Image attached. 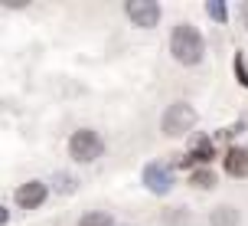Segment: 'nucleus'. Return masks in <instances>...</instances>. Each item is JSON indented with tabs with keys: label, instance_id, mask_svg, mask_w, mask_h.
<instances>
[{
	"label": "nucleus",
	"instance_id": "nucleus-1",
	"mask_svg": "<svg viewBox=\"0 0 248 226\" xmlns=\"http://www.w3.org/2000/svg\"><path fill=\"white\" fill-rule=\"evenodd\" d=\"M170 52L180 66H196L206 56V39L193 23H176L170 33Z\"/></svg>",
	"mask_w": 248,
	"mask_h": 226
},
{
	"label": "nucleus",
	"instance_id": "nucleus-2",
	"mask_svg": "<svg viewBox=\"0 0 248 226\" xmlns=\"http://www.w3.org/2000/svg\"><path fill=\"white\" fill-rule=\"evenodd\" d=\"M105 154V138H101L95 128H78L69 138V157L78 164H95Z\"/></svg>",
	"mask_w": 248,
	"mask_h": 226
},
{
	"label": "nucleus",
	"instance_id": "nucleus-3",
	"mask_svg": "<svg viewBox=\"0 0 248 226\" xmlns=\"http://www.w3.org/2000/svg\"><path fill=\"white\" fill-rule=\"evenodd\" d=\"M196 122H199V115L189 102H173V105H167V112L160 118V128H163L167 138H180L186 131H193Z\"/></svg>",
	"mask_w": 248,
	"mask_h": 226
},
{
	"label": "nucleus",
	"instance_id": "nucleus-4",
	"mask_svg": "<svg viewBox=\"0 0 248 226\" xmlns=\"http://www.w3.org/2000/svg\"><path fill=\"white\" fill-rule=\"evenodd\" d=\"M124 13L131 17V23L140 26V30H154L160 23V3L157 0H127L124 3Z\"/></svg>",
	"mask_w": 248,
	"mask_h": 226
},
{
	"label": "nucleus",
	"instance_id": "nucleus-5",
	"mask_svg": "<svg viewBox=\"0 0 248 226\" xmlns=\"http://www.w3.org/2000/svg\"><path fill=\"white\" fill-rule=\"evenodd\" d=\"M144 187H147L150 193H157V197L170 193V190H173V171L160 161L147 164V167H144Z\"/></svg>",
	"mask_w": 248,
	"mask_h": 226
},
{
	"label": "nucleus",
	"instance_id": "nucleus-6",
	"mask_svg": "<svg viewBox=\"0 0 248 226\" xmlns=\"http://www.w3.org/2000/svg\"><path fill=\"white\" fill-rule=\"evenodd\" d=\"M46 197H49V187H46L43 180H26V184H20L16 193H13V200H16L20 210H36V207L46 203Z\"/></svg>",
	"mask_w": 248,
	"mask_h": 226
},
{
	"label": "nucleus",
	"instance_id": "nucleus-7",
	"mask_svg": "<svg viewBox=\"0 0 248 226\" xmlns=\"http://www.w3.org/2000/svg\"><path fill=\"white\" fill-rule=\"evenodd\" d=\"M212 157H216V144H212V138H199L196 148L189 151L180 164H183V167H189V164H209Z\"/></svg>",
	"mask_w": 248,
	"mask_h": 226
},
{
	"label": "nucleus",
	"instance_id": "nucleus-8",
	"mask_svg": "<svg viewBox=\"0 0 248 226\" xmlns=\"http://www.w3.org/2000/svg\"><path fill=\"white\" fill-rule=\"evenodd\" d=\"M225 171L232 177H245L248 174V151L245 148H232L225 154Z\"/></svg>",
	"mask_w": 248,
	"mask_h": 226
},
{
	"label": "nucleus",
	"instance_id": "nucleus-9",
	"mask_svg": "<svg viewBox=\"0 0 248 226\" xmlns=\"http://www.w3.org/2000/svg\"><path fill=\"white\" fill-rule=\"evenodd\" d=\"M238 220H242L238 210L229 207V203H225V207H216V210L209 213V226H238Z\"/></svg>",
	"mask_w": 248,
	"mask_h": 226
},
{
	"label": "nucleus",
	"instance_id": "nucleus-10",
	"mask_svg": "<svg viewBox=\"0 0 248 226\" xmlns=\"http://www.w3.org/2000/svg\"><path fill=\"white\" fill-rule=\"evenodd\" d=\"M75 184H78V180H75L69 171H56V174H52V187H56V193H75Z\"/></svg>",
	"mask_w": 248,
	"mask_h": 226
},
{
	"label": "nucleus",
	"instance_id": "nucleus-11",
	"mask_svg": "<svg viewBox=\"0 0 248 226\" xmlns=\"http://www.w3.org/2000/svg\"><path fill=\"white\" fill-rule=\"evenodd\" d=\"M189 184L199 187V190H209V187H216V174H212L209 167H199V171L189 174Z\"/></svg>",
	"mask_w": 248,
	"mask_h": 226
},
{
	"label": "nucleus",
	"instance_id": "nucleus-12",
	"mask_svg": "<svg viewBox=\"0 0 248 226\" xmlns=\"http://www.w3.org/2000/svg\"><path fill=\"white\" fill-rule=\"evenodd\" d=\"M78 226H114V220L105 210H88L82 220H78Z\"/></svg>",
	"mask_w": 248,
	"mask_h": 226
},
{
	"label": "nucleus",
	"instance_id": "nucleus-13",
	"mask_svg": "<svg viewBox=\"0 0 248 226\" xmlns=\"http://www.w3.org/2000/svg\"><path fill=\"white\" fill-rule=\"evenodd\" d=\"M206 13H209L212 20H219V23L229 20V7H225L222 0H206Z\"/></svg>",
	"mask_w": 248,
	"mask_h": 226
},
{
	"label": "nucleus",
	"instance_id": "nucleus-14",
	"mask_svg": "<svg viewBox=\"0 0 248 226\" xmlns=\"http://www.w3.org/2000/svg\"><path fill=\"white\" fill-rule=\"evenodd\" d=\"M235 75H238V82H242V86L248 88V66H245V56H242V52H235Z\"/></svg>",
	"mask_w": 248,
	"mask_h": 226
},
{
	"label": "nucleus",
	"instance_id": "nucleus-15",
	"mask_svg": "<svg viewBox=\"0 0 248 226\" xmlns=\"http://www.w3.org/2000/svg\"><path fill=\"white\" fill-rule=\"evenodd\" d=\"M238 13H242V20H245V30H248V0L242 3V7H238Z\"/></svg>",
	"mask_w": 248,
	"mask_h": 226
},
{
	"label": "nucleus",
	"instance_id": "nucleus-16",
	"mask_svg": "<svg viewBox=\"0 0 248 226\" xmlns=\"http://www.w3.org/2000/svg\"><path fill=\"white\" fill-rule=\"evenodd\" d=\"M124 226H127V223H124Z\"/></svg>",
	"mask_w": 248,
	"mask_h": 226
}]
</instances>
